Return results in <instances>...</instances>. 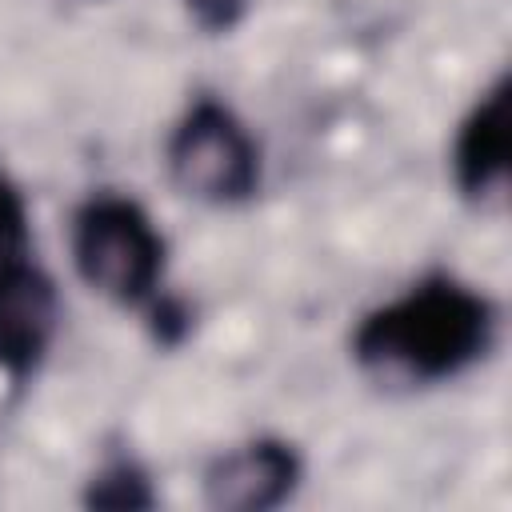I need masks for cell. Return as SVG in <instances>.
<instances>
[{"mask_svg": "<svg viewBox=\"0 0 512 512\" xmlns=\"http://www.w3.org/2000/svg\"><path fill=\"white\" fill-rule=\"evenodd\" d=\"M72 256L80 276L116 304H140L156 292L164 240L148 212L124 196H92L72 224Z\"/></svg>", "mask_w": 512, "mask_h": 512, "instance_id": "2", "label": "cell"}, {"mask_svg": "<svg viewBox=\"0 0 512 512\" xmlns=\"http://www.w3.org/2000/svg\"><path fill=\"white\" fill-rule=\"evenodd\" d=\"M172 180L212 204L244 200L260 180V152L248 128L216 100H200L168 140Z\"/></svg>", "mask_w": 512, "mask_h": 512, "instance_id": "3", "label": "cell"}, {"mask_svg": "<svg viewBox=\"0 0 512 512\" xmlns=\"http://www.w3.org/2000/svg\"><path fill=\"white\" fill-rule=\"evenodd\" d=\"M28 256V208L24 196L0 176V264Z\"/></svg>", "mask_w": 512, "mask_h": 512, "instance_id": "8", "label": "cell"}, {"mask_svg": "<svg viewBox=\"0 0 512 512\" xmlns=\"http://www.w3.org/2000/svg\"><path fill=\"white\" fill-rule=\"evenodd\" d=\"M300 480V460L288 444L280 440H252L244 448L224 452L208 476H204V496L212 508H232V512H264L280 504Z\"/></svg>", "mask_w": 512, "mask_h": 512, "instance_id": "5", "label": "cell"}, {"mask_svg": "<svg viewBox=\"0 0 512 512\" xmlns=\"http://www.w3.org/2000/svg\"><path fill=\"white\" fill-rule=\"evenodd\" d=\"M88 500L100 508H148L152 492H148V480L132 464H112L92 480Z\"/></svg>", "mask_w": 512, "mask_h": 512, "instance_id": "7", "label": "cell"}, {"mask_svg": "<svg viewBox=\"0 0 512 512\" xmlns=\"http://www.w3.org/2000/svg\"><path fill=\"white\" fill-rule=\"evenodd\" d=\"M56 284L28 256L0 264V368L24 376L56 336Z\"/></svg>", "mask_w": 512, "mask_h": 512, "instance_id": "4", "label": "cell"}, {"mask_svg": "<svg viewBox=\"0 0 512 512\" xmlns=\"http://www.w3.org/2000/svg\"><path fill=\"white\" fill-rule=\"evenodd\" d=\"M456 184L468 200H492L508 180V84L496 80L456 136Z\"/></svg>", "mask_w": 512, "mask_h": 512, "instance_id": "6", "label": "cell"}, {"mask_svg": "<svg viewBox=\"0 0 512 512\" xmlns=\"http://www.w3.org/2000/svg\"><path fill=\"white\" fill-rule=\"evenodd\" d=\"M496 332L492 304L452 276H432L376 308L356 328V360L416 384L448 380L476 364Z\"/></svg>", "mask_w": 512, "mask_h": 512, "instance_id": "1", "label": "cell"}, {"mask_svg": "<svg viewBox=\"0 0 512 512\" xmlns=\"http://www.w3.org/2000/svg\"><path fill=\"white\" fill-rule=\"evenodd\" d=\"M188 8L196 12V20L204 28H228L240 16L244 0H188Z\"/></svg>", "mask_w": 512, "mask_h": 512, "instance_id": "9", "label": "cell"}]
</instances>
